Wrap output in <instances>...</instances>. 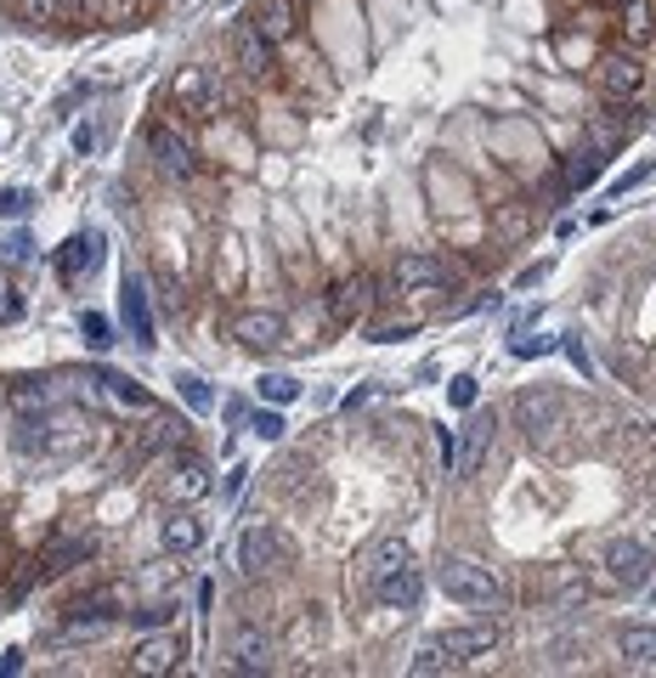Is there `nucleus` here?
Segmentation results:
<instances>
[{"label":"nucleus","instance_id":"obj_32","mask_svg":"<svg viewBox=\"0 0 656 678\" xmlns=\"http://www.w3.org/2000/svg\"><path fill=\"white\" fill-rule=\"evenodd\" d=\"M261 396H266L272 407H289V402L300 396V379H295V373H266V379H261Z\"/></svg>","mask_w":656,"mask_h":678},{"label":"nucleus","instance_id":"obj_29","mask_svg":"<svg viewBox=\"0 0 656 678\" xmlns=\"http://www.w3.org/2000/svg\"><path fill=\"white\" fill-rule=\"evenodd\" d=\"M650 29H656L650 0H623V40H628V45H645Z\"/></svg>","mask_w":656,"mask_h":678},{"label":"nucleus","instance_id":"obj_19","mask_svg":"<svg viewBox=\"0 0 656 678\" xmlns=\"http://www.w3.org/2000/svg\"><path fill=\"white\" fill-rule=\"evenodd\" d=\"M119 300H125V322H130V339L136 346H154V311H148V288H142V277H130L125 272V288H119Z\"/></svg>","mask_w":656,"mask_h":678},{"label":"nucleus","instance_id":"obj_12","mask_svg":"<svg viewBox=\"0 0 656 678\" xmlns=\"http://www.w3.org/2000/svg\"><path fill=\"white\" fill-rule=\"evenodd\" d=\"M181 661H187V639H181V634H148L142 645H136V656H130V667L148 672V678L176 672Z\"/></svg>","mask_w":656,"mask_h":678},{"label":"nucleus","instance_id":"obj_10","mask_svg":"<svg viewBox=\"0 0 656 678\" xmlns=\"http://www.w3.org/2000/svg\"><path fill=\"white\" fill-rule=\"evenodd\" d=\"M634 130H639V108H634V103H612L605 114L589 119V148H594V153H612V148H623Z\"/></svg>","mask_w":656,"mask_h":678},{"label":"nucleus","instance_id":"obj_22","mask_svg":"<svg viewBox=\"0 0 656 678\" xmlns=\"http://www.w3.org/2000/svg\"><path fill=\"white\" fill-rule=\"evenodd\" d=\"M617 650H623V667L628 672H656V627L634 622L617 634Z\"/></svg>","mask_w":656,"mask_h":678},{"label":"nucleus","instance_id":"obj_42","mask_svg":"<svg viewBox=\"0 0 656 678\" xmlns=\"http://www.w3.org/2000/svg\"><path fill=\"white\" fill-rule=\"evenodd\" d=\"M436 447H442V464H447V475H453V464H458V435H453V430H436Z\"/></svg>","mask_w":656,"mask_h":678},{"label":"nucleus","instance_id":"obj_45","mask_svg":"<svg viewBox=\"0 0 656 678\" xmlns=\"http://www.w3.org/2000/svg\"><path fill=\"white\" fill-rule=\"evenodd\" d=\"M645 176H650V165H639V170H628V176H623V181H612V192H628V187H639V181H645Z\"/></svg>","mask_w":656,"mask_h":678},{"label":"nucleus","instance_id":"obj_6","mask_svg":"<svg viewBox=\"0 0 656 678\" xmlns=\"http://www.w3.org/2000/svg\"><path fill=\"white\" fill-rule=\"evenodd\" d=\"M650 571H656V560H650V549L639 538H617L612 549H605V576H612V589L639 594V589H650Z\"/></svg>","mask_w":656,"mask_h":678},{"label":"nucleus","instance_id":"obj_47","mask_svg":"<svg viewBox=\"0 0 656 678\" xmlns=\"http://www.w3.org/2000/svg\"><path fill=\"white\" fill-rule=\"evenodd\" d=\"M7 261H29V237H12V244H7Z\"/></svg>","mask_w":656,"mask_h":678},{"label":"nucleus","instance_id":"obj_4","mask_svg":"<svg viewBox=\"0 0 656 678\" xmlns=\"http://www.w3.org/2000/svg\"><path fill=\"white\" fill-rule=\"evenodd\" d=\"M130 611V594L119 583H103V589H91L68 605V622H63V639H80V634H97V627L119 622Z\"/></svg>","mask_w":656,"mask_h":678},{"label":"nucleus","instance_id":"obj_44","mask_svg":"<svg viewBox=\"0 0 656 678\" xmlns=\"http://www.w3.org/2000/svg\"><path fill=\"white\" fill-rule=\"evenodd\" d=\"M91 148H97V130L80 125V130H74V153H91Z\"/></svg>","mask_w":656,"mask_h":678},{"label":"nucleus","instance_id":"obj_14","mask_svg":"<svg viewBox=\"0 0 656 678\" xmlns=\"http://www.w3.org/2000/svg\"><path fill=\"white\" fill-rule=\"evenodd\" d=\"M284 311H239L232 317V339L239 346H255V351H272V346H284Z\"/></svg>","mask_w":656,"mask_h":678},{"label":"nucleus","instance_id":"obj_37","mask_svg":"<svg viewBox=\"0 0 656 678\" xmlns=\"http://www.w3.org/2000/svg\"><path fill=\"white\" fill-rule=\"evenodd\" d=\"M23 23H57L63 18V0H18Z\"/></svg>","mask_w":656,"mask_h":678},{"label":"nucleus","instance_id":"obj_38","mask_svg":"<svg viewBox=\"0 0 656 678\" xmlns=\"http://www.w3.org/2000/svg\"><path fill=\"white\" fill-rule=\"evenodd\" d=\"M29 204H34V192H29V187H7V192H0V215H7V221L29 215Z\"/></svg>","mask_w":656,"mask_h":678},{"label":"nucleus","instance_id":"obj_31","mask_svg":"<svg viewBox=\"0 0 656 678\" xmlns=\"http://www.w3.org/2000/svg\"><path fill=\"white\" fill-rule=\"evenodd\" d=\"M74 560H91V543H85V538H57L52 549L40 554V565H45V571H68Z\"/></svg>","mask_w":656,"mask_h":678},{"label":"nucleus","instance_id":"obj_30","mask_svg":"<svg viewBox=\"0 0 656 678\" xmlns=\"http://www.w3.org/2000/svg\"><path fill=\"white\" fill-rule=\"evenodd\" d=\"M97 379L108 384V396H114V402H125V407H154V396H148L136 379H125V373H114V368H97Z\"/></svg>","mask_w":656,"mask_h":678},{"label":"nucleus","instance_id":"obj_21","mask_svg":"<svg viewBox=\"0 0 656 678\" xmlns=\"http://www.w3.org/2000/svg\"><path fill=\"white\" fill-rule=\"evenodd\" d=\"M493 430H498V419H493V413H476L470 424H464V442H458V464H453V475H476V469H482V453H487V442H493Z\"/></svg>","mask_w":656,"mask_h":678},{"label":"nucleus","instance_id":"obj_1","mask_svg":"<svg viewBox=\"0 0 656 678\" xmlns=\"http://www.w3.org/2000/svg\"><path fill=\"white\" fill-rule=\"evenodd\" d=\"M436 583H442V594H447L453 605H470V611H498V600H504L493 565H482V560H470V554H447V560L436 565Z\"/></svg>","mask_w":656,"mask_h":678},{"label":"nucleus","instance_id":"obj_9","mask_svg":"<svg viewBox=\"0 0 656 678\" xmlns=\"http://www.w3.org/2000/svg\"><path fill=\"white\" fill-rule=\"evenodd\" d=\"M148 153H154V165H159V176H170V181H187L199 170V153H193V141H187L176 125H154L148 130Z\"/></svg>","mask_w":656,"mask_h":678},{"label":"nucleus","instance_id":"obj_46","mask_svg":"<svg viewBox=\"0 0 656 678\" xmlns=\"http://www.w3.org/2000/svg\"><path fill=\"white\" fill-rule=\"evenodd\" d=\"M419 322H402V328H380V333H373V339H380V346H391V339H408Z\"/></svg>","mask_w":656,"mask_h":678},{"label":"nucleus","instance_id":"obj_17","mask_svg":"<svg viewBox=\"0 0 656 678\" xmlns=\"http://www.w3.org/2000/svg\"><path fill=\"white\" fill-rule=\"evenodd\" d=\"M272 52H277V45L261 40L255 23H244L239 34H232V63H239V74H250V80H266L272 74Z\"/></svg>","mask_w":656,"mask_h":678},{"label":"nucleus","instance_id":"obj_35","mask_svg":"<svg viewBox=\"0 0 656 678\" xmlns=\"http://www.w3.org/2000/svg\"><path fill=\"white\" fill-rule=\"evenodd\" d=\"M176 391H181V402L193 413H210V384L199 373H176Z\"/></svg>","mask_w":656,"mask_h":678},{"label":"nucleus","instance_id":"obj_16","mask_svg":"<svg viewBox=\"0 0 656 678\" xmlns=\"http://www.w3.org/2000/svg\"><path fill=\"white\" fill-rule=\"evenodd\" d=\"M458 661H470V656H493L498 639H504V627L498 622H470V627H447V634H436Z\"/></svg>","mask_w":656,"mask_h":678},{"label":"nucleus","instance_id":"obj_26","mask_svg":"<svg viewBox=\"0 0 656 678\" xmlns=\"http://www.w3.org/2000/svg\"><path fill=\"white\" fill-rule=\"evenodd\" d=\"M408 672H413V678H442V672H458V656H453L442 639H425V645L408 656Z\"/></svg>","mask_w":656,"mask_h":678},{"label":"nucleus","instance_id":"obj_40","mask_svg":"<svg viewBox=\"0 0 656 678\" xmlns=\"http://www.w3.org/2000/svg\"><path fill=\"white\" fill-rule=\"evenodd\" d=\"M12 402H18V407H45V384H40V379H18V384H12Z\"/></svg>","mask_w":656,"mask_h":678},{"label":"nucleus","instance_id":"obj_24","mask_svg":"<svg viewBox=\"0 0 656 678\" xmlns=\"http://www.w3.org/2000/svg\"><path fill=\"white\" fill-rule=\"evenodd\" d=\"M142 12H148V0H85V18L103 29H130V23H142Z\"/></svg>","mask_w":656,"mask_h":678},{"label":"nucleus","instance_id":"obj_18","mask_svg":"<svg viewBox=\"0 0 656 678\" xmlns=\"http://www.w3.org/2000/svg\"><path fill=\"white\" fill-rule=\"evenodd\" d=\"M396 283L402 288H419V295H431V288L447 283V266L436 255H425V250H408V255H396Z\"/></svg>","mask_w":656,"mask_h":678},{"label":"nucleus","instance_id":"obj_2","mask_svg":"<svg viewBox=\"0 0 656 678\" xmlns=\"http://www.w3.org/2000/svg\"><path fill=\"white\" fill-rule=\"evenodd\" d=\"M215 492V480H210V464L199 453H187V447H170V458L159 464V498L187 509V504H204Z\"/></svg>","mask_w":656,"mask_h":678},{"label":"nucleus","instance_id":"obj_36","mask_svg":"<svg viewBox=\"0 0 656 678\" xmlns=\"http://www.w3.org/2000/svg\"><path fill=\"white\" fill-rule=\"evenodd\" d=\"M125 616H130L136 627H159V622H170V616H176V605H170V600H154V605H130Z\"/></svg>","mask_w":656,"mask_h":678},{"label":"nucleus","instance_id":"obj_7","mask_svg":"<svg viewBox=\"0 0 656 678\" xmlns=\"http://www.w3.org/2000/svg\"><path fill=\"white\" fill-rule=\"evenodd\" d=\"M594 85L612 96V103H634V96L645 91V63L628 52V45H623V52H605L594 63Z\"/></svg>","mask_w":656,"mask_h":678},{"label":"nucleus","instance_id":"obj_11","mask_svg":"<svg viewBox=\"0 0 656 678\" xmlns=\"http://www.w3.org/2000/svg\"><path fill=\"white\" fill-rule=\"evenodd\" d=\"M373 300H380V295H373V277L368 272H351V277H340L335 283V295H328V311H335V322H362L368 311H373Z\"/></svg>","mask_w":656,"mask_h":678},{"label":"nucleus","instance_id":"obj_28","mask_svg":"<svg viewBox=\"0 0 656 678\" xmlns=\"http://www.w3.org/2000/svg\"><path fill=\"white\" fill-rule=\"evenodd\" d=\"M103 261V237L97 232H80V237H68V244H63V277H80V272H91V266H97Z\"/></svg>","mask_w":656,"mask_h":678},{"label":"nucleus","instance_id":"obj_13","mask_svg":"<svg viewBox=\"0 0 656 678\" xmlns=\"http://www.w3.org/2000/svg\"><path fill=\"white\" fill-rule=\"evenodd\" d=\"M368 589H373V600H380L385 611H413V605H419V594H425V576H419V565L408 560V565L385 571L380 583H368Z\"/></svg>","mask_w":656,"mask_h":678},{"label":"nucleus","instance_id":"obj_20","mask_svg":"<svg viewBox=\"0 0 656 678\" xmlns=\"http://www.w3.org/2000/svg\"><path fill=\"white\" fill-rule=\"evenodd\" d=\"M272 634L266 627H239V634H232V656H239V672H272Z\"/></svg>","mask_w":656,"mask_h":678},{"label":"nucleus","instance_id":"obj_49","mask_svg":"<svg viewBox=\"0 0 656 678\" xmlns=\"http://www.w3.org/2000/svg\"><path fill=\"white\" fill-rule=\"evenodd\" d=\"M0 402H7V396H0Z\"/></svg>","mask_w":656,"mask_h":678},{"label":"nucleus","instance_id":"obj_27","mask_svg":"<svg viewBox=\"0 0 656 678\" xmlns=\"http://www.w3.org/2000/svg\"><path fill=\"white\" fill-rule=\"evenodd\" d=\"M408 560H413V554H408L402 538H380V543L362 554V576H368V583H380L385 571H396V565H408Z\"/></svg>","mask_w":656,"mask_h":678},{"label":"nucleus","instance_id":"obj_15","mask_svg":"<svg viewBox=\"0 0 656 678\" xmlns=\"http://www.w3.org/2000/svg\"><path fill=\"white\" fill-rule=\"evenodd\" d=\"M250 23H255L261 40L284 45V40H295V29H300V7H295V0H255Z\"/></svg>","mask_w":656,"mask_h":678},{"label":"nucleus","instance_id":"obj_34","mask_svg":"<svg viewBox=\"0 0 656 678\" xmlns=\"http://www.w3.org/2000/svg\"><path fill=\"white\" fill-rule=\"evenodd\" d=\"M80 333H85L91 351H108V346H114V328H108L103 311H85V317H80Z\"/></svg>","mask_w":656,"mask_h":678},{"label":"nucleus","instance_id":"obj_3","mask_svg":"<svg viewBox=\"0 0 656 678\" xmlns=\"http://www.w3.org/2000/svg\"><path fill=\"white\" fill-rule=\"evenodd\" d=\"M295 565V543H289V531L284 526H250L244 538H239V571L250 576H266V571H284Z\"/></svg>","mask_w":656,"mask_h":678},{"label":"nucleus","instance_id":"obj_48","mask_svg":"<svg viewBox=\"0 0 656 678\" xmlns=\"http://www.w3.org/2000/svg\"><path fill=\"white\" fill-rule=\"evenodd\" d=\"M7 571H12V549H7V538H0V583H7Z\"/></svg>","mask_w":656,"mask_h":678},{"label":"nucleus","instance_id":"obj_33","mask_svg":"<svg viewBox=\"0 0 656 678\" xmlns=\"http://www.w3.org/2000/svg\"><path fill=\"white\" fill-rule=\"evenodd\" d=\"M600 159H605V153H594V148L572 153V165H567V187H594V181H600Z\"/></svg>","mask_w":656,"mask_h":678},{"label":"nucleus","instance_id":"obj_39","mask_svg":"<svg viewBox=\"0 0 656 678\" xmlns=\"http://www.w3.org/2000/svg\"><path fill=\"white\" fill-rule=\"evenodd\" d=\"M250 430L261 435V442H277V435H284V413H272V407H261V413L250 419Z\"/></svg>","mask_w":656,"mask_h":678},{"label":"nucleus","instance_id":"obj_41","mask_svg":"<svg viewBox=\"0 0 656 678\" xmlns=\"http://www.w3.org/2000/svg\"><path fill=\"white\" fill-rule=\"evenodd\" d=\"M447 402H453V407H476V379L458 373V379L447 384Z\"/></svg>","mask_w":656,"mask_h":678},{"label":"nucleus","instance_id":"obj_5","mask_svg":"<svg viewBox=\"0 0 656 678\" xmlns=\"http://www.w3.org/2000/svg\"><path fill=\"white\" fill-rule=\"evenodd\" d=\"M165 103H170L176 119H210L215 103H221V85H215L210 68H181L170 80V91H165Z\"/></svg>","mask_w":656,"mask_h":678},{"label":"nucleus","instance_id":"obj_43","mask_svg":"<svg viewBox=\"0 0 656 678\" xmlns=\"http://www.w3.org/2000/svg\"><path fill=\"white\" fill-rule=\"evenodd\" d=\"M567 357H572V368H578V373H589V368H594V362H589V351H583V339H567Z\"/></svg>","mask_w":656,"mask_h":678},{"label":"nucleus","instance_id":"obj_23","mask_svg":"<svg viewBox=\"0 0 656 678\" xmlns=\"http://www.w3.org/2000/svg\"><path fill=\"white\" fill-rule=\"evenodd\" d=\"M493 237L498 244H521V237H532V204L527 199L493 204Z\"/></svg>","mask_w":656,"mask_h":678},{"label":"nucleus","instance_id":"obj_25","mask_svg":"<svg viewBox=\"0 0 656 678\" xmlns=\"http://www.w3.org/2000/svg\"><path fill=\"white\" fill-rule=\"evenodd\" d=\"M159 543L170 549V554H193L199 543H204V520H193V515H170L165 526H159Z\"/></svg>","mask_w":656,"mask_h":678},{"label":"nucleus","instance_id":"obj_8","mask_svg":"<svg viewBox=\"0 0 656 678\" xmlns=\"http://www.w3.org/2000/svg\"><path fill=\"white\" fill-rule=\"evenodd\" d=\"M515 424H521L532 442H538V435H549V430L567 424V396L549 391V384H538V391H521V396H515Z\"/></svg>","mask_w":656,"mask_h":678}]
</instances>
